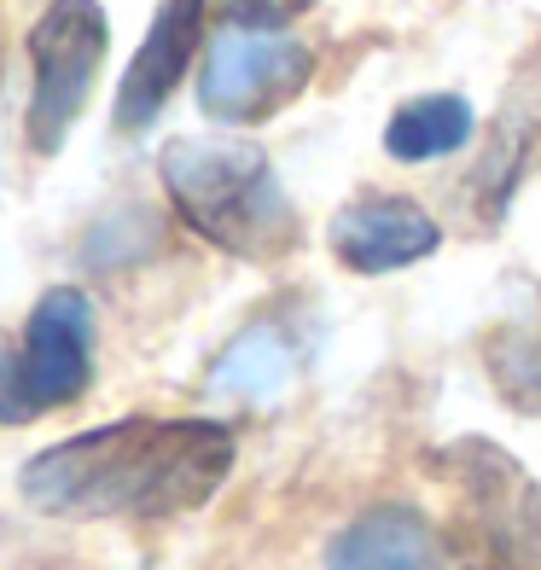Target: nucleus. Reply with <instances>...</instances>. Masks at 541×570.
I'll use <instances>...</instances> for the list:
<instances>
[{"instance_id": "nucleus-1", "label": "nucleus", "mask_w": 541, "mask_h": 570, "mask_svg": "<svg viewBox=\"0 0 541 570\" xmlns=\"http://www.w3.org/2000/svg\"><path fill=\"white\" fill-rule=\"evenodd\" d=\"M234 472V431L216 420H117L41 449L18 472L47 518H175Z\"/></svg>"}, {"instance_id": "nucleus-2", "label": "nucleus", "mask_w": 541, "mask_h": 570, "mask_svg": "<svg viewBox=\"0 0 541 570\" xmlns=\"http://www.w3.org/2000/svg\"><path fill=\"white\" fill-rule=\"evenodd\" d=\"M164 187L180 222L245 263H274L297 245V210L263 146L234 135H187L164 146Z\"/></svg>"}, {"instance_id": "nucleus-3", "label": "nucleus", "mask_w": 541, "mask_h": 570, "mask_svg": "<svg viewBox=\"0 0 541 570\" xmlns=\"http://www.w3.org/2000/svg\"><path fill=\"white\" fill-rule=\"evenodd\" d=\"M449 489L443 541L460 570H541V483L483 436L431 454Z\"/></svg>"}, {"instance_id": "nucleus-4", "label": "nucleus", "mask_w": 541, "mask_h": 570, "mask_svg": "<svg viewBox=\"0 0 541 570\" xmlns=\"http://www.w3.org/2000/svg\"><path fill=\"white\" fill-rule=\"evenodd\" d=\"M94 379V303L76 285H53L18 350H0V420L30 425L76 402Z\"/></svg>"}, {"instance_id": "nucleus-5", "label": "nucleus", "mask_w": 541, "mask_h": 570, "mask_svg": "<svg viewBox=\"0 0 541 570\" xmlns=\"http://www.w3.org/2000/svg\"><path fill=\"white\" fill-rule=\"evenodd\" d=\"M315 76V53L279 23L227 18L210 36V53L198 70V106L216 122H263L286 111Z\"/></svg>"}, {"instance_id": "nucleus-6", "label": "nucleus", "mask_w": 541, "mask_h": 570, "mask_svg": "<svg viewBox=\"0 0 541 570\" xmlns=\"http://www.w3.org/2000/svg\"><path fill=\"white\" fill-rule=\"evenodd\" d=\"M111 23L99 12V0H53L36 30H30V65H36V88H30V146L41 158H53L65 146L70 122L82 117L99 59H106Z\"/></svg>"}, {"instance_id": "nucleus-7", "label": "nucleus", "mask_w": 541, "mask_h": 570, "mask_svg": "<svg viewBox=\"0 0 541 570\" xmlns=\"http://www.w3.org/2000/svg\"><path fill=\"white\" fill-rule=\"evenodd\" d=\"M541 164V41L524 53V65L512 70V82L501 94V111L489 122V140L478 151L472 169V198L489 222L506 216L512 193L524 187V175Z\"/></svg>"}, {"instance_id": "nucleus-8", "label": "nucleus", "mask_w": 541, "mask_h": 570, "mask_svg": "<svg viewBox=\"0 0 541 570\" xmlns=\"http://www.w3.org/2000/svg\"><path fill=\"white\" fill-rule=\"evenodd\" d=\"M436 245H443V227L396 193L355 198L332 216V256L355 274H396L407 263H425Z\"/></svg>"}, {"instance_id": "nucleus-9", "label": "nucleus", "mask_w": 541, "mask_h": 570, "mask_svg": "<svg viewBox=\"0 0 541 570\" xmlns=\"http://www.w3.org/2000/svg\"><path fill=\"white\" fill-rule=\"evenodd\" d=\"M198 30H204V0H158L151 30L122 76V88H117V128L122 135L151 128V117L169 106L175 82L187 76V65L198 53Z\"/></svg>"}, {"instance_id": "nucleus-10", "label": "nucleus", "mask_w": 541, "mask_h": 570, "mask_svg": "<svg viewBox=\"0 0 541 570\" xmlns=\"http://www.w3.org/2000/svg\"><path fill=\"white\" fill-rule=\"evenodd\" d=\"M326 570H443V535L420 507H373L350 530H338Z\"/></svg>"}, {"instance_id": "nucleus-11", "label": "nucleus", "mask_w": 541, "mask_h": 570, "mask_svg": "<svg viewBox=\"0 0 541 570\" xmlns=\"http://www.w3.org/2000/svg\"><path fill=\"white\" fill-rule=\"evenodd\" d=\"M483 373L519 413H541V292L524 285L519 303L483 332Z\"/></svg>"}, {"instance_id": "nucleus-12", "label": "nucleus", "mask_w": 541, "mask_h": 570, "mask_svg": "<svg viewBox=\"0 0 541 570\" xmlns=\"http://www.w3.org/2000/svg\"><path fill=\"white\" fill-rule=\"evenodd\" d=\"M472 106L460 94H420L396 106V117L384 122V151L396 164H431V158H449L472 140Z\"/></svg>"}, {"instance_id": "nucleus-13", "label": "nucleus", "mask_w": 541, "mask_h": 570, "mask_svg": "<svg viewBox=\"0 0 541 570\" xmlns=\"http://www.w3.org/2000/svg\"><path fill=\"white\" fill-rule=\"evenodd\" d=\"M286 373H292V355H286V344H279V332L250 326L245 338L222 355L216 391H227V396H268V391H279Z\"/></svg>"}, {"instance_id": "nucleus-14", "label": "nucleus", "mask_w": 541, "mask_h": 570, "mask_svg": "<svg viewBox=\"0 0 541 570\" xmlns=\"http://www.w3.org/2000/svg\"><path fill=\"white\" fill-rule=\"evenodd\" d=\"M227 18H245V23H286L297 12H308L315 0H222Z\"/></svg>"}]
</instances>
